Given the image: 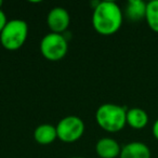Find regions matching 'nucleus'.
<instances>
[{
	"label": "nucleus",
	"instance_id": "obj_1",
	"mask_svg": "<svg viewBox=\"0 0 158 158\" xmlns=\"http://www.w3.org/2000/svg\"><path fill=\"white\" fill-rule=\"evenodd\" d=\"M123 19V11L116 2L100 1L93 10L92 26L100 35L110 36L118 31Z\"/></svg>",
	"mask_w": 158,
	"mask_h": 158
},
{
	"label": "nucleus",
	"instance_id": "obj_2",
	"mask_svg": "<svg viewBox=\"0 0 158 158\" xmlns=\"http://www.w3.org/2000/svg\"><path fill=\"white\" fill-rule=\"evenodd\" d=\"M95 119L98 125L105 131L118 132L127 123V110L117 104H102L95 113Z\"/></svg>",
	"mask_w": 158,
	"mask_h": 158
},
{
	"label": "nucleus",
	"instance_id": "obj_3",
	"mask_svg": "<svg viewBox=\"0 0 158 158\" xmlns=\"http://www.w3.org/2000/svg\"><path fill=\"white\" fill-rule=\"evenodd\" d=\"M28 36V25L20 19L8 21L5 28L0 34V42L7 50L14 51L25 44Z\"/></svg>",
	"mask_w": 158,
	"mask_h": 158
},
{
	"label": "nucleus",
	"instance_id": "obj_4",
	"mask_svg": "<svg viewBox=\"0 0 158 158\" xmlns=\"http://www.w3.org/2000/svg\"><path fill=\"white\" fill-rule=\"evenodd\" d=\"M68 42L62 34L49 33L40 41V52L49 61H60L66 55Z\"/></svg>",
	"mask_w": 158,
	"mask_h": 158
},
{
	"label": "nucleus",
	"instance_id": "obj_5",
	"mask_svg": "<svg viewBox=\"0 0 158 158\" xmlns=\"http://www.w3.org/2000/svg\"><path fill=\"white\" fill-rule=\"evenodd\" d=\"M57 139L65 143H74L81 138L85 132V123L77 116H67L59 121L56 126Z\"/></svg>",
	"mask_w": 158,
	"mask_h": 158
},
{
	"label": "nucleus",
	"instance_id": "obj_6",
	"mask_svg": "<svg viewBox=\"0 0 158 158\" xmlns=\"http://www.w3.org/2000/svg\"><path fill=\"white\" fill-rule=\"evenodd\" d=\"M70 23V16L67 10L62 7H55L51 9L47 16V24L51 33L62 34L68 28Z\"/></svg>",
	"mask_w": 158,
	"mask_h": 158
},
{
	"label": "nucleus",
	"instance_id": "obj_7",
	"mask_svg": "<svg viewBox=\"0 0 158 158\" xmlns=\"http://www.w3.org/2000/svg\"><path fill=\"white\" fill-rule=\"evenodd\" d=\"M95 151L100 158H117L120 155L121 147L114 139L102 138L98 141Z\"/></svg>",
	"mask_w": 158,
	"mask_h": 158
},
{
	"label": "nucleus",
	"instance_id": "obj_8",
	"mask_svg": "<svg viewBox=\"0 0 158 158\" xmlns=\"http://www.w3.org/2000/svg\"><path fill=\"white\" fill-rule=\"evenodd\" d=\"M119 158H151V149L145 143L133 141L121 147Z\"/></svg>",
	"mask_w": 158,
	"mask_h": 158
},
{
	"label": "nucleus",
	"instance_id": "obj_9",
	"mask_svg": "<svg viewBox=\"0 0 158 158\" xmlns=\"http://www.w3.org/2000/svg\"><path fill=\"white\" fill-rule=\"evenodd\" d=\"M34 139L41 145H48L53 143L57 139L56 127L49 123L38 126L34 131Z\"/></svg>",
	"mask_w": 158,
	"mask_h": 158
},
{
	"label": "nucleus",
	"instance_id": "obj_10",
	"mask_svg": "<svg viewBox=\"0 0 158 158\" xmlns=\"http://www.w3.org/2000/svg\"><path fill=\"white\" fill-rule=\"evenodd\" d=\"M146 3L143 0H129L126 6L125 13L130 21H141L146 15Z\"/></svg>",
	"mask_w": 158,
	"mask_h": 158
},
{
	"label": "nucleus",
	"instance_id": "obj_11",
	"mask_svg": "<svg viewBox=\"0 0 158 158\" xmlns=\"http://www.w3.org/2000/svg\"><path fill=\"white\" fill-rule=\"evenodd\" d=\"M148 123L146 110L140 107H132L127 110V123L134 129H142Z\"/></svg>",
	"mask_w": 158,
	"mask_h": 158
},
{
	"label": "nucleus",
	"instance_id": "obj_12",
	"mask_svg": "<svg viewBox=\"0 0 158 158\" xmlns=\"http://www.w3.org/2000/svg\"><path fill=\"white\" fill-rule=\"evenodd\" d=\"M145 20L148 26L158 33V0H151L146 3Z\"/></svg>",
	"mask_w": 158,
	"mask_h": 158
},
{
	"label": "nucleus",
	"instance_id": "obj_13",
	"mask_svg": "<svg viewBox=\"0 0 158 158\" xmlns=\"http://www.w3.org/2000/svg\"><path fill=\"white\" fill-rule=\"evenodd\" d=\"M7 23H8V20H7V16H6L5 12H3L2 10H0V34H1L2 29L5 28Z\"/></svg>",
	"mask_w": 158,
	"mask_h": 158
},
{
	"label": "nucleus",
	"instance_id": "obj_14",
	"mask_svg": "<svg viewBox=\"0 0 158 158\" xmlns=\"http://www.w3.org/2000/svg\"><path fill=\"white\" fill-rule=\"evenodd\" d=\"M153 134H154V136L158 140V118L156 119L155 123H154V125H153Z\"/></svg>",
	"mask_w": 158,
	"mask_h": 158
},
{
	"label": "nucleus",
	"instance_id": "obj_15",
	"mask_svg": "<svg viewBox=\"0 0 158 158\" xmlns=\"http://www.w3.org/2000/svg\"><path fill=\"white\" fill-rule=\"evenodd\" d=\"M3 2H2V0H0V10H1V7H2Z\"/></svg>",
	"mask_w": 158,
	"mask_h": 158
},
{
	"label": "nucleus",
	"instance_id": "obj_16",
	"mask_svg": "<svg viewBox=\"0 0 158 158\" xmlns=\"http://www.w3.org/2000/svg\"><path fill=\"white\" fill-rule=\"evenodd\" d=\"M70 158H85V157H80V156H75V157H70Z\"/></svg>",
	"mask_w": 158,
	"mask_h": 158
}]
</instances>
